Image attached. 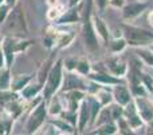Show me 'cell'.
I'll return each mask as SVG.
<instances>
[{
	"label": "cell",
	"instance_id": "obj_1",
	"mask_svg": "<svg viewBox=\"0 0 153 135\" xmlns=\"http://www.w3.org/2000/svg\"><path fill=\"white\" fill-rule=\"evenodd\" d=\"M122 34L130 48H143L153 43V31L144 27H138L134 24L125 23L122 24Z\"/></svg>",
	"mask_w": 153,
	"mask_h": 135
},
{
	"label": "cell",
	"instance_id": "obj_2",
	"mask_svg": "<svg viewBox=\"0 0 153 135\" xmlns=\"http://www.w3.org/2000/svg\"><path fill=\"white\" fill-rule=\"evenodd\" d=\"M63 74H65L63 60L58 58V60H55L50 73H48L47 80H46V82H45V88H43L42 96L45 97L46 101L53 95H55V93H58L59 91H61L62 82H63Z\"/></svg>",
	"mask_w": 153,
	"mask_h": 135
},
{
	"label": "cell",
	"instance_id": "obj_3",
	"mask_svg": "<svg viewBox=\"0 0 153 135\" xmlns=\"http://www.w3.org/2000/svg\"><path fill=\"white\" fill-rule=\"evenodd\" d=\"M4 26L5 31L12 32L13 35H20L28 32V24L26 20V14L20 4H16L11 8L10 14H8L5 22L1 24Z\"/></svg>",
	"mask_w": 153,
	"mask_h": 135
},
{
	"label": "cell",
	"instance_id": "obj_4",
	"mask_svg": "<svg viewBox=\"0 0 153 135\" xmlns=\"http://www.w3.org/2000/svg\"><path fill=\"white\" fill-rule=\"evenodd\" d=\"M47 118H48L47 101L43 99L39 104H36L34 108L30 109L28 118H27V122H26V133L36 134L46 124Z\"/></svg>",
	"mask_w": 153,
	"mask_h": 135
},
{
	"label": "cell",
	"instance_id": "obj_5",
	"mask_svg": "<svg viewBox=\"0 0 153 135\" xmlns=\"http://www.w3.org/2000/svg\"><path fill=\"white\" fill-rule=\"evenodd\" d=\"M103 65L109 73L118 77V78H125L128 72H129V65L121 54H111Z\"/></svg>",
	"mask_w": 153,
	"mask_h": 135
},
{
	"label": "cell",
	"instance_id": "obj_6",
	"mask_svg": "<svg viewBox=\"0 0 153 135\" xmlns=\"http://www.w3.org/2000/svg\"><path fill=\"white\" fill-rule=\"evenodd\" d=\"M148 8V3L141 2V0H137V2H130L124 5L121 8V19L125 22V23H130L134 19H137L138 16H141Z\"/></svg>",
	"mask_w": 153,
	"mask_h": 135
},
{
	"label": "cell",
	"instance_id": "obj_7",
	"mask_svg": "<svg viewBox=\"0 0 153 135\" xmlns=\"http://www.w3.org/2000/svg\"><path fill=\"white\" fill-rule=\"evenodd\" d=\"M87 88V78L76 72H67L65 70L63 74V82H62V88L59 92H65V91L70 89H83L86 91Z\"/></svg>",
	"mask_w": 153,
	"mask_h": 135
},
{
	"label": "cell",
	"instance_id": "obj_8",
	"mask_svg": "<svg viewBox=\"0 0 153 135\" xmlns=\"http://www.w3.org/2000/svg\"><path fill=\"white\" fill-rule=\"evenodd\" d=\"M133 101H134L136 109H137L138 115L144 123H149L153 120V101L151 100L149 95L145 96H133Z\"/></svg>",
	"mask_w": 153,
	"mask_h": 135
},
{
	"label": "cell",
	"instance_id": "obj_9",
	"mask_svg": "<svg viewBox=\"0 0 153 135\" xmlns=\"http://www.w3.org/2000/svg\"><path fill=\"white\" fill-rule=\"evenodd\" d=\"M124 118L126 119L128 124L130 126L133 133H137L138 130H144V128H145V123H144V120L141 119V116L138 115L133 100L124 107Z\"/></svg>",
	"mask_w": 153,
	"mask_h": 135
},
{
	"label": "cell",
	"instance_id": "obj_10",
	"mask_svg": "<svg viewBox=\"0 0 153 135\" xmlns=\"http://www.w3.org/2000/svg\"><path fill=\"white\" fill-rule=\"evenodd\" d=\"M86 78L93 80V81L98 82V84H101V85H108V87H113V85H116V84L124 82L122 81L124 78H118V77L110 74L108 70H106V68L100 69V70L93 68V70L90 72L89 76H87Z\"/></svg>",
	"mask_w": 153,
	"mask_h": 135
},
{
	"label": "cell",
	"instance_id": "obj_11",
	"mask_svg": "<svg viewBox=\"0 0 153 135\" xmlns=\"http://www.w3.org/2000/svg\"><path fill=\"white\" fill-rule=\"evenodd\" d=\"M82 3L78 5H74V7H67L66 11L62 14V16L54 24H58V26H67V24L81 23L82 22Z\"/></svg>",
	"mask_w": 153,
	"mask_h": 135
},
{
	"label": "cell",
	"instance_id": "obj_12",
	"mask_svg": "<svg viewBox=\"0 0 153 135\" xmlns=\"http://www.w3.org/2000/svg\"><path fill=\"white\" fill-rule=\"evenodd\" d=\"M90 120H91V114H90V106L87 99L81 101L78 108V123H76V133L82 134L86 128L90 127Z\"/></svg>",
	"mask_w": 153,
	"mask_h": 135
},
{
	"label": "cell",
	"instance_id": "obj_13",
	"mask_svg": "<svg viewBox=\"0 0 153 135\" xmlns=\"http://www.w3.org/2000/svg\"><path fill=\"white\" fill-rule=\"evenodd\" d=\"M111 91H113V99L117 104L125 107L126 104H129L130 101L133 100V95L130 92L129 87H128L125 82H120V84H116L111 87Z\"/></svg>",
	"mask_w": 153,
	"mask_h": 135
},
{
	"label": "cell",
	"instance_id": "obj_14",
	"mask_svg": "<svg viewBox=\"0 0 153 135\" xmlns=\"http://www.w3.org/2000/svg\"><path fill=\"white\" fill-rule=\"evenodd\" d=\"M91 19H93V26H94V30H95V32H97L100 41L102 43H105V45H108L111 38V32H110V30H109V26L106 24V22L103 20L100 15L93 14Z\"/></svg>",
	"mask_w": 153,
	"mask_h": 135
},
{
	"label": "cell",
	"instance_id": "obj_15",
	"mask_svg": "<svg viewBox=\"0 0 153 135\" xmlns=\"http://www.w3.org/2000/svg\"><path fill=\"white\" fill-rule=\"evenodd\" d=\"M15 37L16 35H7L3 37V43H1V50L5 57V64L8 68H12L13 61L16 57V49H15Z\"/></svg>",
	"mask_w": 153,
	"mask_h": 135
},
{
	"label": "cell",
	"instance_id": "obj_16",
	"mask_svg": "<svg viewBox=\"0 0 153 135\" xmlns=\"http://www.w3.org/2000/svg\"><path fill=\"white\" fill-rule=\"evenodd\" d=\"M43 88H45V85L40 84V82L31 81L28 85H26V87L19 92V95H20V97L23 99V100L30 101V100H34L35 97H38V96L42 95Z\"/></svg>",
	"mask_w": 153,
	"mask_h": 135
},
{
	"label": "cell",
	"instance_id": "obj_17",
	"mask_svg": "<svg viewBox=\"0 0 153 135\" xmlns=\"http://www.w3.org/2000/svg\"><path fill=\"white\" fill-rule=\"evenodd\" d=\"M3 108H4V111L7 112L10 116H12L15 120H18L19 118L24 114V111H26V100L19 97V99H16V100H12V101H10V103L4 104Z\"/></svg>",
	"mask_w": 153,
	"mask_h": 135
},
{
	"label": "cell",
	"instance_id": "obj_18",
	"mask_svg": "<svg viewBox=\"0 0 153 135\" xmlns=\"http://www.w3.org/2000/svg\"><path fill=\"white\" fill-rule=\"evenodd\" d=\"M75 32L69 31V30H59L56 32V39H55V50H62L66 49L75 41Z\"/></svg>",
	"mask_w": 153,
	"mask_h": 135
},
{
	"label": "cell",
	"instance_id": "obj_19",
	"mask_svg": "<svg viewBox=\"0 0 153 135\" xmlns=\"http://www.w3.org/2000/svg\"><path fill=\"white\" fill-rule=\"evenodd\" d=\"M63 109H65V106H63V101H62V97H61V95H59V92L55 93V95H53L47 100L48 116H51V118L59 116Z\"/></svg>",
	"mask_w": 153,
	"mask_h": 135
},
{
	"label": "cell",
	"instance_id": "obj_20",
	"mask_svg": "<svg viewBox=\"0 0 153 135\" xmlns=\"http://www.w3.org/2000/svg\"><path fill=\"white\" fill-rule=\"evenodd\" d=\"M56 32H58V27L56 24H50L46 27L45 34L42 37V45L46 50H54L55 49V39H56Z\"/></svg>",
	"mask_w": 153,
	"mask_h": 135
},
{
	"label": "cell",
	"instance_id": "obj_21",
	"mask_svg": "<svg viewBox=\"0 0 153 135\" xmlns=\"http://www.w3.org/2000/svg\"><path fill=\"white\" fill-rule=\"evenodd\" d=\"M54 62H55V60H54V54H50V56L42 62V65L39 66L38 73H36V81L38 82H40V84L45 85L46 80H47V77H48V73H50L51 68H53V65H54Z\"/></svg>",
	"mask_w": 153,
	"mask_h": 135
},
{
	"label": "cell",
	"instance_id": "obj_22",
	"mask_svg": "<svg viewBox=\"0 0 153 135\" xmlns=\"http://www.w3.org/2000/svg\"><path fill=\"white\" fill-rule=\"evenodd\" d=\"M93 96H94V97L97 99L101 104H102V107L109 106V104H111L114 101L111 87H108V85H101V87L98 88V91Z\"/></svg>",
	"mask_w": 153,
	"mask_h": 135
},
{
	"label": "cell",
	"instance_id": "obj_23",
	"mask_svg": "<svg viewBox=\"0 0 153 135\" xmlns=\"http://www.w3.org/2000/svg\"><path fill=\"white\" fill-rule=\"evenodd\" d=\"M90 134H95V135H116L118 134V127H117L116 120H110V122L102 123L100 126L93 127V131H90Z\"/></svg>",
	"mask_w": 153,
	"mask_h": 135
},
{
	"label": "cell",
	"instance_id": "obj_24",
	"mask_svg": "<svg viewBox=\"0 0 153 135\" xmlns=\"http://www.w3.org/2000/svg\"><path fill=\"white\" fill-rule=\"evenodd\" d=\"M32 74H18V76L12 77L11 80V85H10V89H12L13 92H20L26 85H28L30 82L32 81Z\"/></svg>",
	"mask_w": 153,
	"mask_h": 135
},
{
	"label": "cell",
	"instance_id": "obj_25",
	"mask_svg": "<svg viewBox=\"0 0 153 135\" xmlns=\"http://www.w3.org/2000/svg\"><path fill=\"white\" fill-rule=\"evenodd\" d=\"M108 46H109V49H110L111 54H121L126 50L128 42H126V39H125L124 35H118V37L110 38Z\"/></svg>",
	"mask_w": 153,
	"mask_h": 135
},
{
	"label": "cell",
	"instance_id": "obj_26",
	"mask_svg": "<svg viewBox=\"0 0 153 135\" xmlns=\"http://www.w3.org/2000/svg\"><path fill=\"white\" fill-rule=\"evenodd\" d=\"M51 123L55 126V128L58 130L59 134H78L74 126L70 124L69 122H66L65 119H62V118H59V116L51 119Z\"/></svg>",
	"mask_w": 153,
	"mask_h": 135
},
{
	"label": "cell",
	"instance_id": "obj_27",
	"mask_svg": "<svg viewBox=\"0 0 153 135\" xmlns=\"http://www.w3.org/2000/svg\"><path fill=\"white\" fill-rule=\"evenodd\" d=\"M136 54L140 58L145 66L153 69V51L149 46H143V48H136Z\"/></svg>",
	"mask_w": 153,
	"mask_h": 135
},
{
	"label": "cell",
	"instance_id": "obj_28",
	"mask_svg": "<svg viewBox=\"0 0 153 135\" xmlns=\"http://www.w3.org/2000/svg\"><path fill=\"white\" fill-rule=\"evenodd\" d=\"M13 123H15V119L10 116L5 111H3V115L0 116V135H8L12 133Z\"/></svg>",
	"mask_w": 153,
	"mask_h": 135
},
{
	"label": "cell",
	"instance_id": "obj_29",
	"mask_svg": "<svg viewBox=\"0 0 153 135\" xmlns=\"http://www.w3.org/2000/svg\"><path fill=\"white\" fill-rule=\"evenodd\" d=\"M93 70V65L90 62V60L87 57H78V61H76V65H75V70L78 74L83 77H87L89 73Z\"/></svg>",
	"mask_w": 153,
	"mask_h": 135
},
{
	"label": "cell",
	"instance_id": "obj_30",
	"mask_svg": "<svg viewBox=\"0 0 153 135\" xmlns=\"http://www.w3.org/2000/svg\"><path fill=\"white\" fill-rule=\"evenodd\" d=\"M66 5H63L62 3H59L58 5H54V7H48L47 10V14H46V18H47L48 22L51 23H55L59 18L62 16V14L66 11Z\"/></svg>",
	"mask_w": 153,
	"mask_h": 135
},
{
	"label": "cell",
	"instance_id": "obj_31",
	"mask_svg": "<svg viewBox=\"0 0 153 135\" xmlns=\"http://www.w3.org/2000/svg\"><path fill=\"white\" fill-rule=\"evenodd\" d=\"M11 68L5 66L3 69H0V89H10L11 85Z\"/></svg>",
	"mask_w": 153,
	"mask_h": 135
},
{
	"label": "cell",
	"instance_id": "obj_32",
	"mask_svg": "<svg viewBox=\"0 0 153 135\" xmlns=\"http://www.w3.org/2000/svg\"><path fill=\"white\" fill-rule=\"evenodd\" d=\"M19 97H20V95L18 92H13L12 89H0V103L3 106L12 100H16Z\"/></svg>",
	"mask_w": 153,
	"mask_h": 135
},
{
	"label": "cell",
	"instance_id": "obj_33",
	"mask_svg": "<svg viewBox=\"0 0 153 135\" xmlns=\"http://www.w3.org/2000/svg\"><path fill=\"white\" fill-rule=\"evenodd\" d=\"M59 118L65 119L66 122H69L70 124H73L76 128V123H78V111H71V109H63L62 114L59 115Z\"/></svg>",
	"mask_w": 153,
	"mask_h": 135
},
{
	"label": "cell",
	"instance_id": "obj_34",
	"mask_svg": "<svg viewBox=\"0 0 153 135\" xmlns=\"http://www.w3.org/2000/svg\"><path fill=\"white\" fill-rule=\"evenodd\" d=\"M116 123H117V127H118V134H121V135H129V134H134V133H133V130H132V128H130V126L128 124L126 119H125L124 116L118 118V119L116 120Z\"/></svg>",
	"mask_w": 153,
	"mask_h": 135
},
{
	"label": "cell",
	"instance_id": "obj_35",
	"mask_svg": "<svg viewBox=\"0 0 153 135\" xmlns=\"http://www.w3.org/2000/svg\"><path fill=\"white\" fill-rule=\"evenodd\" d=\"M76 61H78V57H67L66 60H63V69L67 72H74Z\"/></svg>",
	"mask_w": 153,
	"mask_h": 135
},
{
	"label": "cell",
	"instance_id": "obj_36",
	"mask_svg": "<svg viewBox=\"0 0 153 135\" xmlns=\"http://www.w3.org/2000/svg\"><path fill=\"white\" fill-rule=\"evenodd\" d=\"M10 11H11V7L8 4H5V3L4 4H0V26L5 22V19H7Z\"/></svg>",
	"mask_w": 153,
	"mask_h": 135
},
{
	"label": "cell",
	"instance_id": "obj_37",
	"mask_svg": "<svg viewBox=\"0 0 153 135\" xmlns=\"http://www.w3.org/2000/svg\"><path fill=\"white\" fill-rule=\"evenodd\" d=\"M94 4L100 12H103L106 10V7L109 5V0H94Z\"/></svg>",
	"mask_w": 153,
	"mask_h": 135
},
{
	"label": "cell",
	"instance_id": "obj_38",
	"mask_svg": "<svg viewBox=\"0 0 153 135\" xmlns=\"http://www.w3.org/2000/svg\"><path fill=\"white\" fill-rule=\"evenodd\" d=\"M125 4H126V0H109V5L116 10H121Z\"/></svg>",
	"mask_w": 153,
	"mask_h": 135
},
{
	"label": "cell",
	"instance_id": "obj_39",
	"mask_svg": "<svg viewBox=\"0 0 153 135\" xmlns=\"http://www.w3.org/2000/svg\"><path fill=\"white\" fill-rule=\"evenodd\" d=\"M7 66V64H5V57H4V53H3V50L0 49V69L5 68Z\"/></svg>",
	"mask_w": 153,
	"mask_h": 135
},
{
	"label": "cell",
	"instance_id": "obj_40",
	"mask_svg": "<svg viewBox=\"0 0 153 135\" xmlns=\"http://www.w3.org/2000/svg\"><path fill=\"white\" fill-rule=\"evenodd\" d=\"M144 130H146V131H145L146 134H152V135H153V120H152V122H149V123H146V124H145V128H144Z\"/></svg>",
	"mask_w": 153,
	"mask_h": 135
},
{
	"label": "cell",
	"instance_id": "obj_41",
	"mask_svg": "<svg viewBox=\"0 0 153 135\" xmlns=\"http://www.w3.org/2000/svg\"><path fill=\"white\" fill-rule=\"evenodd\" d=\"M61 3V0H46V5L47 7H54V5H58Z\"/></svg>",
	"mask_w": 153,
	"mask_h": 135
},
{
	"label": "cell",
	"instance_id": "obj_42",
	"mask_svg": "<svg viewBox=\"0 0 153 135\" xmlns=\"http://www.w3.org/2000/svg\"><path fill=\"white\" fill-rule=\"evenodd\" d=\"M82 2H83V0H69V2H67V7H74V5L81 4Z\"/></svg>",
	"mask_w": 153,
	"mask_h": 135
},
{
	"label": "cell",
	"instance_id": "obj_43",
	"mask_svg": "<svg viewBox=\"0 0 153 135\" xmlns=\"http://www.w3.org/2000/svg\"><path fill=\"white\" fill-rule=\"evenodd\" d=\"M148 22H149V24L153 27V10H151L149 14H148Z\"/></svg>",
	"mask_w": 153,
	"mask_h": 135
},
{
	"label": "cell",
	"instance_id": "obj_44",
	"mask_svg": "<svg viewBox=\"0 0 153 135\" xmlns=\"http://www.w3.org/2000/svg\"><path fill=\"white\" fill-rule=\"evenodd\" d=\"M5 4H8L11 8H12L13 5L18 4V0H5Z\"/></svg>",
	"mask_w": 153,
	"mask_h": 135
},
{
	"label": "cell",
	"instance_id": "obj_45",
	"mask_svg": "<svg viewBox=\"0 0 153 135\" xmlns=\"http://www.w3.org/2000/svg\"><path fill=\"white\" fill-rule=\"evenodd\" d=\"M149 97H151V100L153 101V91H152V92H151V93H149Z\"/></svg>",
	"mask_w": 153,
	"mask_h": 135
},
{
	"label": "cell",
	"instance_id": "obj_46",
	"mask_svg": "<svg viewBox=\"0 0 153 135\" xmlns=\"http://www.w3.org/2000/svg\"><path fill=\"white\" fill-rule=\"evenodd\" d=\"M1 43H3V37H0V49H1Z\"/></svg>",
	"mask_w": 153,
	"mask_h": 135
},
{
	"label": "cell",
	"instance_id": "obj_47",
	"mask_svg": "<svg viewBox=\"0 0 153 135\" xmlns=\"http://www.w3.org/2000/svg\"><path fill=\"white\" fill-rule=\"evenodd\" d=\"M5 3V0H0V4H4Z\"/></svg>",
	"mask_w": 153,
	"mask_h": 135
},
{
	"label": "cell",
	"instance_id": "obj_48",
	"mask_svg": "<svg viewBox=\"0 0 153 135\" xmlns=\"http://www.w3.org/2000/svg\"><path fill=\"white\" fill-rule=\"evenodd\" d=\"M149 48H151V50L153 51V43H152V45H149Z\"/></svg>",
	"mask_w": 153,
	"mask_h": 135
},
{
	"label": "cell",
	"instance_id": "obj_49",
	"mask_svg": "<svg viewBox=\"0 0 153 135\" xmlns=\"http://www.w3.org/2000/svg\"><path fill=\"white\" fill-rule=\"evenodd\" d=\"M141 2H144V0H141Z\"/></svg>",
	"mask_w": 153,
	"mask_h": 135
}]
</instances>
